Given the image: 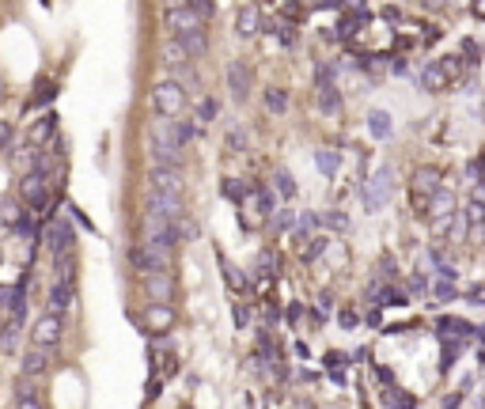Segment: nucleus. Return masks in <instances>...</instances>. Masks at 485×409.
<instances>
[{
    "mask_svg": "<svg viewBox=\"0 0 485 409\" xmlns=\"http://www.w3.org/2000/svg\"><path fill=\"white\" fill-rule=\"evenodd\" d=\"M129 265L140 273V277H148V273H171V265H174V258H171V250L167 247H156V242H133L129 247Z\"/></svg>",
    "mask_w": 485,
    "mask_h": 409,
    "instance_id": "f257e3e1",
    "label": "nucleus"
},
{
    "mask_svg": "<svg viewBox=\"0 0 485 409\" xmlns=\"http://www.w3.org/2000/svg\"><path fill=\"white\" fill-rule=\"evenodd\" d=\"M140 239L174 250V247L182 242V228H179V220L160 216V213H148V208H145V216H140Z\"/></svg>",
    "mask_w": 485,
    "mask_h": 409,
    "instance_id": "f03ea898",
    "label": "nucleus"
},
{
    "mask_svg": "<svg viewBox=\"0 0 485 409\" xmlns=\"http://www.w3.org/2000/svg\"><path fill=\"white\" fill-rule=\"evenodd\" d=\"M186 87L174 80H163V84H156L152 87V110H156V114H163V118H182L186 114Z\"/></svg>",
    "mask_w": 485,
    "mask_h": 409,
    "instance_id": "7ed1b4c3",
    "label": "nucleus"
},
{
    "mask_svg": "<svg viewBox=\"0 0 485 409\" xmlns=\"http://www.w3.org/2000/svg\"><path fill=\"white\" fill-rule=\"evenodd\" d=\"M65 337V315L61 311H46L30 326V345H42V349H57Z\"/></svg>",
    "mask_w": 485,
    "mask_h": 409,
    "instance_id": "20e7f679",
    "label": "nucleus"
},
{
    "mask_svg": "<svg viewBox=\"0 0 485 409\" xmlns=\"http://www.w3.org/2000/svg\"><path fill=\"white\" fill-rule=\"evenodd\" d=\"M391 197V167H383L372 182L360 186V201H364V213H379Z\"/></svg>",
    "mask_w": 485,
    "mask_h": 409,
    "instance_id": "39448f33",
    "label": "nucleus"
},
{
    "mask_svg": "<svg viewBox=\"0 0 485 409\" xmlns=\"http://www.w3.org/2000/svg\"><path fill=\"white\" fill-rule=\"evenodd\" d=\"M57 125H61V118H57V110H46L42 118L30 121V129H27V145L30 148H46L57 140Z\"/></svg>",
    "mask_w": 485,
    "mask_h": 409,
    "instance_id": "423d86ee",
    "label": "nucleus"
},
{
    "mask_svg": "<svg viewBox=\"0 0 485 409\" xmlns=\"http://www.w3.org/2000/svg\"><path fill=\"white\" fill-rule=\"evenodd\" d=\"M148 190H163V194H186L182 167H163V163H152V167H148Z\"/></svg>",
    "mask_w": 485,
    "mask_h": 409,
    "instance_id": "0eeeda50",
    "label": "nucleus"
},
{
    "mask_svg": "<svg viewBox=\"0 0 485 409\" xmlns=\"http://www.w3.org/2000/svg\"><path fill=\"white\" fill-rule=\"evenodd\" d=\"M145 208H148V213H160V216H171V220H182V216H186L182 194H163V190H148V197H145Z\"/></svg>",
    "mask_w": 485,
    "mask_h": 409,
    "instance_id": "6e6552de",
    "label": "nucleus"
},
{
    "mask_svg": "<svg viewBox=\"0 0 485 409\" xmlns=\"http://www.w3.org/2000/svg\"><path fill=\"white\" fill-rule=\"evenodd\" d=\"M50 368H53V357L42 345H30L23 352V360H19V375H27V379H42V375H50Z\"/></svg>",
    "mask_w": 485,
    "mask_h": 409,
    "instance_id": "1a4fd4ad",
    "label": "nucleus"
},
{
    "mask_svg": "<svg viewBox=\"0 0 485 409\" xmlns=\"http://www.w3.org/2000/svg\"><path fill=\"white\" fill-rule=\"evenodd\" d=\"M46 247H50V254H69V250H76V231H72L69 220H50Z\"/></svg>",
    "mask_w": 485,
    "mask_h": 409,
    "instance_id": "9d476101",
    "label": "nucleus"
},
{
    "mask_svg": "<svg viewBox=\"0 0 485 409\" xmlns=\"http://www.w3.org/2000/svg\"><path fill=\"white\" fill-rule=\"evenodd\" d=\"M145 281V296L148 303H174V277L171 273H148Z\"/></svg>",
    "mask_w": 485,
    "mask_h": 409,
    "instance_id": "9b49d317",
    "label": "nucleus"
},
{
    "mask_svg": "<svg viewBox=\"0 0 485 409\" xmlns=\"http://www.w3.org/2000/svg\"><path fill=\"white\" fill-rule=\"evenodd\" d=\"M50 311H61V315H69L72 307H76V281H53L50 284V300H46Z\"/></svg>",
    "mask_w": 485,
    "mask_h": 409,
    "instance_id": "f8f14e48",
    "label": "nucleus"
},
{
    "mask_svg": "<svg viewBox=\"0 0 485 409\" xmlns=\"http://www.w3.org/2000/svg\"><path fill=\"white\" fill-rule=\"evenodd\" d=\"M228 91H231L235 103H247V99H250V69L242 61L228 65Z\"/></svg>",
    "mask_w": 485,
    "mask_h": 409,
    "instance_id": "ddd939ff",
    "label": "nucleus"
},
{
    "mask_svg": "<svg viewBox=\"0 0 485 409\" xmlns=\"http://www.w3.org/2000/svg\"><path fill=\"white\" fill-rule=\"evenodd\" d=\"M262 23H266V16H262V8L258 4H242L239 8V16H235V35L239 38H255Z\"/></svg>",
    "mask_w": 485,
    "mask_h": 409,
    "instance_id": "4468645a",
    "label": "nucleus"
},
{
    "mask_svg": "<svg viewBox=\"0 0 485 409\" xmlns=\"http://www.w3.org/2000/svg\"><path fill=\"white\" fill-rule=\"evenodd\" d=\"M57 95H61V84L53 80V76H42V80L35 84V91L27 95V114H30V110H42V106H50Z\"/></svg>",
    "mask_w": 485,
    "mask_h": 409,
    "instance_id": "2eb2a0df",
    "label": "nucleus"
},
{
    "mask_svg": "<svg viewBox=\"0 0 485 409\" xmlns=\"http://www.w3.org/2000/svg\"><path fill=\"white\" fill-rule=\"evenodd\" d=\"M421 87H425V91H447V87H451V72L444 69V61H428L425 65V69H421Z\"/></svg>",
    "mask_w": 485,
    "mask_h": 409,
    "instance_id": "dca6fc26",
    "label": "nucleus"
},
{
    "mask_svg": "<svg viewBox=\"0 0 485 409\" xmlns=\"http://www.w3.org/2000/svg\"><path fill=\"white\" fill-rule=\"evenodd\" d=\"M167 326H174V311H171V303H148L145 334H167Z\"/></svg>",
    "mask_w": 485,
    "mask_h": 409,
    "instance_id": "f3484780",
    "label": "nucleus"
},
{
    "mask_svg": "<svg viewBox=\"0 0 485 409\" xmlns=\"http://www.w3.org/2000/svg\"><path fill=\"white\" fill-rule=\"evenodd\" d=\"M12 405H16V409H27V405H46V398H42V391H38L35 383H27V375H19L16 394H12Z\"/></svg>",
    "mask_w": 485,
    "mask_h": 409,
    "instance_id": "a211bd4d",
    "label": "nucleus"
},
{
    "mask_svg": "<svg viewBox=\"0 0 485 409\" xmlns=\"http://www.w3.org/2000/svg\"><path fill=\"white\" fill-rule=\"evenodd\" d=\"M163 69H167L186 91H197V87H201V76L194 72V61H171V65H163Z\"/></svg>",
    "mask_w": 485,
    "mask_h": 409,
    "instance_id": "6ab92c4d",
    "label": "nucleus"
},
{
    "mask_svg": "<svg viewBox=\"0 0 485 409\" xmlns=\"http://www.w3.org/2000/svg\"><path fill=\"white\" fill-rule=\"evenodd\" d=\"M179 42L186 50H190V57H205L208 53V27H197V30H186V35H179Z\"/></svg>",
    "mask_w": 485,
    "mask_h": 409,
    "instance_id": "aec40b11",
    "label": "nucleus"
},
{
    "mask_svg": "<svg viewBox=\"0 0 485 409\" xmlns=\"http://www.w3.org/2000/svg\"><path fill=\"white\" fill-rule=\"evenodd\" d=\"M318 110H323L326 118H338L341 114V91L334 84H323L318 87Z\"/></svg>",
    "mask_w": 485,
    "mask_h": 409,
    "instance_id": "412c9836",
    "label": "nucleus"
},
{
    "mask_svg": "<svg viewBox=\"0 0 485 409\" xmlns=\"http://www.w3.org/2000/svg\"><path fill=\"white\" fill-rule=\"evenodd\" d=\"M447 213H459V208H455V194L440 186V190L433 194V201H428V216H447Z\"/></svg>",
    "mask_w": 485,
    "mask_h": 409,
    "instance_id": "4be33fe9",
    "label": "nucleus"
},
{
    "mask_svg": "<svg viewBox=\"0 0 485 409\" xmlns=\"http://www.w3.org/2000/svg\"><path fill=\"white\" fill-rule=\"evenodd\" d=\"M216 258H220V269H224L228 288H231V292H247V288H250V281H247V277H239V269H235V265H231V262H228L220 250H216Z\"/></svg>",
    "mask_w": 485,
    "mask_h": 409,
    "instance_id": "5701e85b",
    "label": "nucleus"
},
{
    "mask_svg": "<svg viewBox=\"0 0 485 409\" xmlns=\"http://www.w3.org/2000/svg\"><path fill=\"white\" fill-rule=\"evenodd\" d=\"M250 194H255V186H250V182H239V179H224V197H228V201H235L239 208H242V201H247Z\"/></svg>",
    "mask_w": 485,
    "mask_h": 409,
    "instance_id": "b1692460",
    "label": "nucleus"
},
{
    "mask_svg": "<svg viewBox=\"0 0 485 409\" xmlns=\"http://www.w3.org/2000/svg\"><path fill=\"white\" fill-rule=\"evenodd\" d=\"M53 273H57L61 281H76V250L53 254Z\"/></svg>",
    "mask_w": 485,
    "mask_h": 409,
    "instance_id": "393cba45",
    "label": "nucleus"
},
{
    "mask_svg": "<svg viewBox=\"0 0 485 409\" xmlns=\"http://www.w3.org/2000/svg\"><path fill=\"white\" fill-rule=\"evenodd\" d=\"M368 129H372V137L387 140L391 137V114H387V110H372V114H368Z\"/></svg>",
    "mask_w": 485,
    "mask_h": 409,
    "instance_id": "a878e982",
    "label": "nucleus"
},
{
    "mask_svg": "<svg viewBox=\"0 0 485 409\" xmlns=\"http://www.w3.org/2000/svg\"><path fill=\"white\" fill-rule=\"evenodd\" d=\"M19 330H23V318H16V315H8V326H4V341H0V349L12 357L16 345H19Z\"/></svg>",
    "mask_w": 485,
    "mask_h": 409,
    "instance_id": "bb28decb",
    "label": "nucleus"
},
{
    "mask_svg": "<svg viewBox=\"0 0 485 409\" xmlns=\"http://www.w3.org/2000/svg\"><path fill=\"white\" fill-rule=\"evenodd\" d=\"M315 163H318V171H323V179H334L341 159H338L334 148H318V152H315Z\"/></svg>",
    "mask_w": 485,
    "mask_h": 409,
    "instance_id": "cd10ccee",
    "label": "nucleus"
},
{
    "mask_svg": "<svg viewBox=\"0 0 485 409\" xmlns=\"http://www.w3.org/2000/svg\"><path fill=\"white\" fill-rule=\"evenodd\" d=\"M277 265H281L277 254H273V250H262V254H258V269H255V273H258L262 281H269V277H277V273H281Z\"/></svg>",
    "mask_w": 485,
    "mask_h": 409,
    "instance_id": "c85d7f7f",
    "label": "nucleus"
},
{
    "mask_svg": "<svg viewBox=\"0 0 485 409\" xmlns=\"http://www.w3.org/2000/svg\"><path fill=\"white\" fill-rule=\"evenodd\" d=\"M266 110L269 114H284L289 110V95H284V87H266Z\"/></svg>",
    "mask_w": 485,
    "mask_h": 409,
    "instance_id": "c756f323",
    "label": "nucleus"
},
{
    "mask_svg": "<svg viewBox=\"0 0 485 409\" xmlns=\"http://www.w3.org/2000/svg\"><path fill=\"white\" fill-rule=\"evenodd\" d=\"M220 118V103L216 99H197V121H201V125H213V121Z\"/></svg>",
    "mask_w": 485,
    "mask_h": 409,
    "instance_id": "7c9ffc66",
    "label": "nucleus"
},
{
    "mask_svg": "<svg viewBox=\"0 0 485 409\" xmlns=\"http://www.w3.org/2000/svg\"><path fill=\"white\" fill-rule=\"evenodd\" d=\"M379 303L383 307H410V292L394 288V284H387V288L379 292Z\"/></svg>",
    "mask_w": 485,
    "mask_h": 409,
    "instance_id": "2f4dec72",
    "label": "nucleus"
},
{
    "mask_svg": "<svg viewBox=\"0 0 485 409\" xmlns=\"http://www.w3.org/2000/svg\"><path fill=\"white\" fill-rule=\"evenodd\" d=\"M326 242H330L326 235H311V239H307V242H303V247H300V262H315V258H318V254H323V250H326Z\"/></svg>",
    "mask_w": 485,
    "mask_h": 409,
    "instance_id": "473e14b6",
    "label": "nucleus"
},
{
    "mask_svg": "<svg viewBox=\"0 0 485 409\" xmlns=\"http://www.w3.org/2000/svg\"><path fill=\"white\" fill-rule=\"evenodd\" d=\"M345 364H349L345 352H334V349H330L326 357H323V368H326L330 375H341V371H345Z\"/></svg>",
    "mask_w": 485,
    "mask_h": 409,
    "instance_id": "72a5a7b5",
    "label": "nucleus"
},
{
    "mask_svg": "<svg viewBox=\"0 0 485 409\" xmlns=\"http://www.w3.org/2000/svg\"><path fill=\"white\" fill-rule=\"evenodd\" d=\"M174 137L182 140V148L190 145V140L197 137V129H194V118H179V121H174Z\"/></svg>",
    "mask_w": 485,
    "mask_h": 409,
    "instance_id": "f704fd0d",
    "label": "nucleus"
},
{
    "mask_svg": "<svg viewBox=\"0 0 485 409\" xmlns=\"http://www.w3.org/2000/svg\"><path fill=\"white\" fill-rule=\"evenodd\" d=\"M273 186H277L281 197H296V182H292L289 171H277V174H273Z\"/></svg>",
    "mask_w": 485,
    "mask_h": 409,
    "instance_id": "c9c22d12",
    "label": "nucleus"
},
{
    "mask_svg": "<svg viewBox=\"0 0 485 409\" xmlns=\"http://www.w3.org/2000/svg\"><path fill=\"white\" fill-rule=\"evenodd\" d=\"M228 148L231 152H247V133L239 125H228Z\"/></svg>",
    "mask_w": 485,
    "mask_h": 409,
    "instance_id": "e433bc0d",
    "label": "nucleus"
},
{
    "mask_svg": "<svg viewBox=\"0 0 485 409\" xmlns=\"http://www.w3.org/2000/svg\"><path fill=\"white\" fill-rule=\"evenodd\" d=\"M186 4H190L194 12L205 19V23H208V19H216V4H213V0H186Z\"/></svg>",
    "mask_w": 485,
    "mask_h": 409,
    "instance_id": "4c0bfd02",
    "label": "nucleus"
},
{
    "mask_svg": "<svg viewBox=\"0 0 485 409\" xmlns=\"http://www.w3.org/2000/svg\"><path fill=\"white\" fill-rule=\"evenodd\" d=\"M440 61H444V69L451 72V80H459V76H462V69H467V61H462L459 53H447V57H440Z\"/></svg>",
    "mask_w": 485,
    "mask_h": 409,
    "instance_id": "58836bf2",
    "label": "nucleus"
},
{
    "mask_svg": "<svg viewBox=\"0 0 485 409\" xmlns=\"http://www.w3.org/2000/svg\"><path fill=\"white\" fill-rule=\"evenodd\" d=\"M292 220H296L292 208H277V213H273V228H277V231H289Z\"/></svg>",
    "mask_w": 485,
    "mask_h": 409,
    "instance_id": "ea45409f",
    "label": "nucleus"
},
{
    "mask_svg": "<svg viewBox=\"0 0 485 409\" xmlns=\"http://www.w3.org/2000/svg\"><path fill=\"white\" fill-rule=\"evenodd\" d=\"M379 16L387 19V23H406V12H402L398 4H383V8H379Z\"/></svg>",
    "mask_w": 485,
    "mask_h": 409,
    "instance_id": "a19ab883",
    "label": "nucleus"
},
{
    "mask_svg": "<svg viewBox=\"0 0 485 409\" xmlns=\"http://www.w3.org/2000/svg\"><path fill=\"white\" fill-rule=\"evenodd\" d=\"M4 156L8 159L16 156V125H12V121H4Z\"/></svg>",
    "mask_w": 485,
    "mask_h": 409,
    "instance_id": "79ce46f5",
    "label": "nucleus"
},
{
    "mask_svg": "<svg viewBox=\"0 0 485 409\" xmlns=\"http://www.w3.org/2000/svg\"><path fill=\"white\" fill-rule=\"evenodd\" d=\"M323 220H326V224L334 228V231H345V228H349V216H345V213H326Z\"/></svg>",
    "mask_w": 485,
    "mask_h": 409,
    "instance_id": "37998d69",
    "label": "nucleus"
},
{
    "mask_svg": "<svg viewBox=\"0 0 485 409\" xmlns=\"http://www.w3.org/2000/svg\"><path fill=\"white\" fill-rule=\"evenodd\" d=\"M462 53H470V65H478L481 61V50H478V42H474V38H462Z\"/></svg>",
    "mask_w": 485,
    "mask_h": 409,
    "instance_id": "c03bdc74",
    "label": "nucleus"
},
{
    "mask_svg": "<svg viewBox=\"0 0 485 409\" xmlns=\"http://www.w3.org/2000/svg\"><path fill=\"white\" fill-rule=\"evenodd\" d=\"M231 318H235V326H239V330H247V323H250V311H247L242 303H235V307H231Z\"/></svg>",
    "mask_w": 485,
    "mask_h": 409,
    "instance_id": "a18cd8bd",
    "label": "nucleus"
},
{
    "mask_svg": "<svg viewBox=\"0 0 485 409\" xmlns=\"http://www.w3.org/2000/svg\"><path fill=\"white\" fill-rule=\"evenodd\" d=\"M440 35H444V30H440V27H421V46H433V42H440Z\"/></svg>",
    "mask_w": 485,
    "mask_h": 409,
    "instance_id": "49530a36",
    "label": "nucleus"
},
{
    "mask_svg": "<svg viewBox=\"0 0 485 409\" xmlns=\"http://www.w3.org/2000/svg\"><path fill=\"white\" fill-rule=\"evenodd\" d=\"M364 323H368V326H383V315H379V307H376V303H372L368 311H364Z\"/></svg>",
    "mask_w": 485,
    "mask_h": 409,
    "instance_id": "de8ad7c7",
    "label": "nucleus"
},
{
    "mask_svg": "<svg viewBox=\"0 0 485 409\" xmlns=\"http://www.w3.org/2000/svg\"><path fill=\"white\" fill-rule=\"evenodd\" d=\"M338 323L345 326V330H357V323H360V318L352 315V311H341V315H338Z\"/></svg>",
    "mask_w": 485,
    "mask_h": 409,
    "instance_id": "09e8293b",
    "label": "nucleus"
},
{
    "mask_svg": "<svg viewBox=\"0 0 485 409\" xmlns=\"http://www.w3.org/2000/svg\"><path fill=\"white\" fill-rule=\"evenodd\" d=\"M436 296H440V300H451V296H455V288H451V284H447V277L436 284Z\"/></svg>",
    "mask_w": 485,
    "mask_h": 409,
    "instance_id": "8fccbe9b",
    "label": "nucleus"
},
{
    "mask_svg": "<svg viewBox=\"0 0 485 409\" xmlns=\"http://www.w3.org/2000/svg\"><path fill=\"white\" fill-rule=\"evenodd\" d=\"M410 288H413V296H417V292H428V277H413Z\"/></svg>",
    "mask_w": 485,
    "mask_h": 409,
    "instance_id": "3c124183",
    "label": "nucleus"
},
{
    "mask_svg": "<svg viewBox=\"0 0 485 409\" xmlns=\"http://www.w3.org/2000/svg\"><path fill=\"white\" fill-rule=\"evenodd\" d=\"M292 349H296V357H300V360H311V349H307V345H303V341H296V345H292Z\"/></svg>",
    "mask_w": 485,
    "mask_h": 409,
    "instance_id": "603ef678",
    "label": "nucleus"
},
{
    "mask_svg": "<svg viewBox=\"0 0 485 409\" xmlns=\"http://www.w3.org/2000/svg\"><path fill=\"white\" fill-rule=\"evenodd\" d=\"M296 323H300V303L289 307V326H296Z\"/></svg>",
    "mask_w": 485,
    "mask_h": 409,
    "instance_id": "864d4df0",
    "label": "nucleus"
},
{
    "mask_svg": "<svg viewBox=\"0 0 485 409\" xmlns=\"http://www.w3.org/2000/svg\"><path fill=\"white\" fill-rule=\"evenodd\" d=\"M421 4H425V8H433V12H440V8L447 4V0H421Z\"/></svg>",
    "mask_w": 485,
    "mask_h": 409,
    "instance_id": "5fc2aeb1",
    "label": "nucleus"
},
{
    "mask_svg": "<svg viewBox=\"0 0 485 409\" xmlns=\"http://www.w3.org/2000/svg\"><path fill=\"white\" fill-rule=\"evenodd\" d=\"M474 197H478V201H485V182H478V190H474Z\"/></svg>",
    "mask_w": 485,
    "mask_h": 409,
    "instance_id": "6e6d98bb",
    "label": "nucleus"
},
{
    "mask_svg": "<svg viewBox=\"0 0 485 409\" xmlns=\"http://www.w3.org/2000/svg\"><path fill=\"white\" fill-rule=\"evenodd\" d=\"M474 12H478V16H485V0H474Z\"/></svg>",
    "mask_w": 485,
    "mask_h": 409,
    "instance_id": "4d7b16f0",
    "label": "nucleus"
},
{
    "mask_svg": "<svg viewBox=\"0 0 485 409\" xmlns=\"http://www.w3.org/2000/svg\"><path fill=\"white\" fill-rule=\"evenodd\" d=\"M478 364H481V368H485V349H481V352H478Z\"/></svg>",
    "mask_w": 485,
    "mask_h": 409,
    "instance_id": "13d9d810",
    "label": "nucleus"
}]
</instances>
